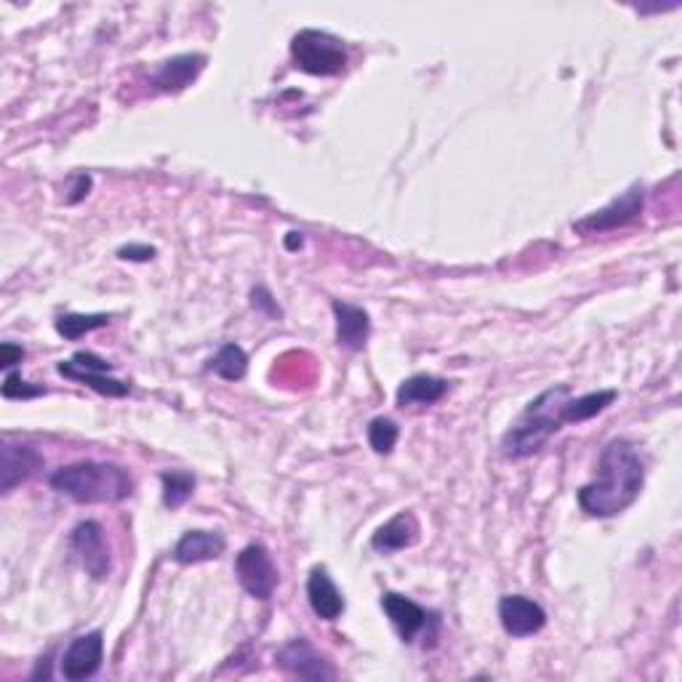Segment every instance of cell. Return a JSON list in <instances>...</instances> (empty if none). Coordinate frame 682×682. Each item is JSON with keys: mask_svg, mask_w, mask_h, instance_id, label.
Masks as SVG:
<instances>
[{"mask_svg": "<svg viewBox=\"0 0 682 682\" xmlns=\"http://www.w3.org/2000/svg\"><path fill=\"white\" fill-rule=\"evenodd\" d=\"M382 610L387 614L389 624H393L403 642H414L416 637L425 635L429 622H435L425 605L414 603V600L400 595V592H384Z\"/></svg>", "mask_w": 682, "mask_h": 682, "instance_id": "7c38bea8", "label": "cell"}, {"mask_svg": "<svg viewBox=\"0 0 682 682\" xmlns=\"http://www.w3.org/2000/svg\"><path fill=\"white\" fill-rule=\"evenodd\" d=\"M37 470H43V457L33 446L11 443L9 438L0 446V488L3 494H11L16 485L30 480Z\"/></svg>", "mask_w": 682, "mask_h": 682, "instance_id": "4fadbf2b", "label": "cell"}, {"mask_svg": "<svg viewBox=\"0 0 682 682\" xmlns=\"http://www.w3.org/2000/svg\"><path fill=\"white\" fill-rule=\"evenodd\" d=\"M235 576L245 592L256 600H270L277 586V568L264 544H249L235 558Z\"/></svg>", "mask_w": 682, "mask_h": 682, "instance_id": "ba28073f", "label": "cell"}, {"mask_svg": "<svg viewBox=\"0 0 682 682\" xmlns=\"http://www.w3.org/2000/svg\"><path fill=\"white\" fill-rule=\"evenodd\" d=\"M301 245H305V238H301V232H288V235H286V249L288 251H296V249H301Z\"/></svg>", "mask_w": 682, "mask_h": 682, "instance_id": "f546056e", "label": "cell"}, {"mask_svg": "<svg viewBox=\"0 0 682 682\" xmlns=\"http://www.w3.org/2000/svg\"><path fill=\"white\" fill-rule=\"evenodd\" d=\"M277 664L299 680H333L337 678V669L328 664L323 656L309 646L305 637H294V640H288L286 646L277 650Z\"/></svg>", "mask_w": 682, "mask_h": 682, "instance_id": "8fae6325", "label": "cell"}, {"mask_svg": "<svg viewBox=\"0 0 682 682\" xmlns=\"http://www.w3.org/2000/svg\"><path fill=\"white\" fill-rule=\"evenodd\" d=\"M618 393L616 389H600V393H590L581 397H568L563 419L565 425H581V421H590L595 416L603 414L605 408H610L616 403Z\"/></svg>", "mask_w": 682, "mask_h": 682, "instance_id": "ffe728a7", "label": "cell"}, {"mask_svg": "<svg viewBox=\"0 0 682 682\" xmlns=\"http://www.w3.org/2000/svg\"><path fill=\"white\" fill-rule=\"evenodd\" d=\"M118 256L125 258V262H150V258L157 256V249L147 243H129V245H120Z\"/></svg>", "mask_w": 682, "mask_h": 682, "instance_id": "4316f807", "label": "cell"}, {"mask_svg": "<svg viewBox=\"0 0 682 682\" xmlns=\"http://www.w3.org/2000/svg\"><path fill=\"white\" fill-rule=\"evenodd\" d=\"M163 483V504L168 509H179L182 504H187V498L195 494V475L185 470H166L161 472Z\"/></svg>", "mask_w": 682, "mask_h": 682, "instance_id": "603a6c76", "label": "cell"}, {"mask_svg": "<svg viewBox=\"0 0 682 682\" xmlns=\"http://www.w3.org/2000/svg\"><path fill=\"white\" fill-rule=\"evenodd\" d=\"M208 65L206 54H179L170 56V59L163 62L161 67L155 69L150 84L157 91L163 94H179L185 91L187 86H193L198 80V75L204 73V67Z\"/></svg>", "mask_w": 682, "mask_h": 682, "instance_id": "5bb4252c", "label": "cell"}, {"mask_svg": "<svg viewBox=\"0 0 682 682\" xmlns=\"http://www.w3.org/2000/svg\"><path fill=\"white\" fill-rule=\"evenodd\" d=\"M105 661V635L99 629L78 635L65 648L59 661V674L69 682L94 678Z\"/></svg>", "mask_w": 682, "mask_h": 682, "instance_id": "9c48e42d", "label": "cell"}, {"mask_svg": "<svg viewBox=\"0 0 682 682\" xmlns=\"http://www.w3.org/2000/svg\"><path fill=\"white\" fill-rule=\"evenodd\" d=\"M333 318H337V344L344 350H363L371 337V315L363 307L350 301H331Z\"/></svg>", "mask_w": 682, "mask_h": 682, "instance_id": "e0dca14e", "label": "cell"}, {"mask_svg": "<svg viewBox=\"0 0 682 682\" xmlns=\"http://www.w3.org/2000/svg\"><path fill=\"white\" fill-rule=\"evenodd\" d=\"M69 552L78 558V563L84 565V571L91 579L105 581L112 571V558L110 547H107L105 530L99 522L84 520L73 528L69 534Z\"/></svg>", "mask_w": 682, "mask_h": 682, "instance_id": "52a82bcc", "label": "cell"}, {"mask_svg": "<svg viewBox=\"0 0 682 682\" xmlns=\"http://www.w3.org/2000/svg\"><path fill=\"white\" fill-rule=\"evenodd\" d=\"M448 393V382L432 374H414L397 387V406H432V403L443 400Z\"/></svg>", "mask_w": 682, "mask_h": 682, "instance_id": "d6986e66", "label": "cell"}, {"mask_svg": "<svg viewBox=\"0 0 682 682\" xmlns=\"http://www.w3.org/2000/svg\"><path fill=\"white\" fill-rule=\"evenodd\" d=\"M48 485L78 504H118L134 494V477L125 466L110 461H75L59 466Z\"/></svg>", "mask_w": 682, "mask_h": 682, "instance_id": "7a4b0ae2", "label": "cell"}, {"mask_svg": "<svg viewBox=\"0 0 682 682\" xmlns=\"http://www.w3.org/2000/svg\"><path fill=\"white\" fill-rule=\"evenodd\" d=\"M91 185H94V179L88 174H78L75 176V182H73V187H69V195H67V204L69 206H75V204H80V200L86 198L88 193H91Z\"/></svg>", "mask_w": 682, "mask_h": 682, "instance_id": "f1b7e54d", "label": "cell"}, {"mask_svg": "<svg viewBox=\"0 0 682 682\" xmlns=\"http://www.w3.org/2000/svg\"><path fill=\"white\" fill-rule=\"evenodd\" d=\"M646 485V464L627 438H614L597 459V477L579 488V507L590 517H616L627 512Z\"/></svg>", "mask_w": 682, "mask_h": 682, "instance_id": "6da1fadb", "label": "cell"}, {"mask_svg": "<svg viewBox=\"0 0 682 682\" xmlns=\"http://www.w3.org/2000/svg\"><path fill=\"white\" fill-rule=\"evenodd\" d=\"M290 56L301 73L318 75V78H331V75L344 73L346 67V48L341 46L339 37L320 33V30L296 33L290 41Z\"/></svg>", "mask_w": 682, "mask_h": 682, "instance_id": "277c9868", "label": "cell"}, {"mask_svg": "<svg viewBox=\"0 0 682 682\" xmlns=\"http://www.w3.org/2000/svg\"><path fill=\"white\" fill-rule=\"evenodd\" d=\"M0 395H3L6 400H33V397L46 395V387H41V384H30L28 378L22 376V371H9L3 378V384H0Z\"/></svg>", "mask_w": 682, "mask_h": 682, "instance_id": "d4e9b609", "label": "cell"}, {"mask_svg": "<svg viewBox=\"0 0 682 682\" xmlns=\"http://www.w3.org/2000/svg\"><path fill=\"white\" fill-rule=\"evenodd\" d=\"M571 389L568 384H558V387H549L547 393H541L536 400H530L526 410L515 419L507 432L502 438V453L507 459H528L534 453H539L541 448L549 443L552 435H558L563 429L565 419L563 410Z\"/></svg>", "mask_w": 682, "mask_h": 682, "instance_id": "3957f363", "label": "cell"}, {"mask_svg": "<svg viewBox=\"0 0 682 682\" xmlns=\"http://www.w3.org/2000/svg\"><path fill=\"white\" fill-rule=\"evenodd\" d=\"M416 541H419V520H416L414 512H400V515H395L393 520H387L376 530L374 539H371V547H374L376 552L389 554L414 547Z\"/></svg>", "mask_w": 682, "mask_h": 682, "instance_id": "ac0fdd59", "label": "cell"}, {"mask_svg": "<svg viewBox=\"0 0 682 682\" xmlns=\"http://www.w3.org/2000/svg\"><path fill=\"white\" fill-rule=\"evenodd\" d=\"M208 369L217 376H222L224 382H240V378H245V374H249V355H245L243 346L230 341V344H224L222 350L217 352V358L211 360Z\"/></svg>", "mask_w": 682, "mask_h": 682, "instance_id": "44dd1931", "label": "cell"}, {"mask_svg": "<svg viewBox=\"0 0 682 682\" xmlns=\"http://www.w3.org/2000/svg\"><path fill=\"white\" fill-rule=\"evenodd\" d=\"M498 622L509 637H534L547 627V610L526 595H504L498 600Z\"/></svg>", "mask_w": 682, "mask_h": 682, "instance_id": "30bf717a", "label": "cell"}, {"mask_svg": "<svg viewBox=\"0 0 682 682\" xmlns=\"http://www.w3.org/2000/svg\"><path fill=\"white\" fill-rule=\"evenodd\" d=\"M307 600L312 614L320 618V622H337V618L344 614L346 603L344 595L339 592V586L333 584V579L328 576V571L323 565H315L307 576Z\"/></svg>", "mask_w": 682, "mask_h": 682, "instance_id": "9a60e30c", "label": "cell"}, {"mask_svg": "<svg viewBox=\"0 0 682 682\" xmlns=\"http://www.w3.org/2000/svg\"><path fill=\"white\" fill-rule=\"evenodd\" d=\"M56 371H59L65 378L86 384V387H91L94 393L105 397H125L131 393L129 384L110 376L112 363H107V360L99 358L97 352H75L69 360L56 363Z\"/></svg>", "mask_w": 682, "mask_h": 682, "instance_id": "5b68a950", "label": "cell"}, {"mask_svg": "<svg viewBox=\"0 0 682 682\" xmlns=\"http://www.w3.org/2000/svg\"><path fill=\"white\" fill-rule=\"evenodd\" d=\"M397 440H400V427H397L395 419H389V416H376V419H371L369 446L374 448V453L387 457V453L395 451Z\"/></svg>", "mask_w": 682, "mask_h": 682, "instance_id": "cb8c5ba5", "label": "cell"}, {"mask_svg": "<svg viewBox=\"0 0 682 682\" xmlns=\"http://www.w3.org/2000/svg\"><path fill=\"white\" fill-rule=\"evenodd\" d=\"M224 549L227 539L219 530H187V534L176 541L170 558L182 565H198L222 558Z\"/></svg>", "mask_w": 682, "mask_h": 682, "instance_id": "2e32d148", "label": "cell"}, {"mask_svg": "<svg viewBox=\"0 0 682 682\" xmlns=\"http://www.w3.org/2000/svg\"><path fill=\"white\" fill-rule=\"evenodd\" d=\"M105 326H110V315H105V312H91V315L67 312V315H59L54 323L56 333L65 337L67 341H78L80 337H86V333L97 331V328H105Z\"/></svg>", "mask_w": 682, "mask_h": 682, "instance_id": "7402d4cb", "label": "cell"}, {"mask_svg": "<svg viewBox=\"0 0 682 682\" xmlns=\"http://www.w3.org/2000/svg\"><path fill=\"white\" fill-rule=\"evenodd\" d=\"M24 360V346L14 344V341H3L0 344V369H14L16 363H22Z\"/></svg>", "mask_w": 682, "mask_h": 682, "instance_id": "83f0119b", "label": "cell"}, {"mask_svg": "<svg viewBox=\"0 0 682 682\" xmlns=\"http://www.w3.org/2000/svg\"><path fill=\"white\" fill-rule=\"evenodd\" d=\"M642 208H646V187L637 182L622 198H616L614 204L600 208V211L590 213V217L579 219V222L573 224V232H579V235H597V232L622 230V227L631 224L640 217Z\"/></svg>", "mask_w": 682, "mask_h": 682, "instance_id": "8992f818", "label": "cell"}, {"mask_svg": "<svg viewBox=\"0 0 682 682\" xmlns=\"http://www.w3.org/2000/svg\"><path fill=\"white\" fill-rule=\"evenodd\" d=\"M251 305H254V309H258L262 315H267V318H280L283 315L280 305H277V299L270 294L267 286L251 288Z\"/></svg>", "mask_w": 682, "mask_h": 682, "instance_id": "484cf974", "label": "cell"}]
</instances>
